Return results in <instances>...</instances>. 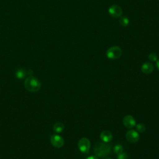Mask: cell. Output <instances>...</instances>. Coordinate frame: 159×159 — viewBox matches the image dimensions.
Returning a JSON list of instances; mask_svg holds the SVG:
<instances>
[{
    "instance_id": "obj_11",
    "label": "cell",
    "mask_w": 159,
    "mask_h": 159,
    "mask_svg": "<svg viewBox=\"0 0 159 159\" xmlns=\"http://www.w3.org/2000/svg\"><path fill=\"white\" fill-rule=\"evenodd\" d=\"M65 126L62 122H57L53 125V130L56 133H61L64 130Z\"/></svg>"
},
{
    "instance_id": "obj_8",
    "label": "cell",
    "mask_w": 159,
    "mask_h": 159,
    "mask_svg": "<svg viewBox=\"0 0 159 159\" xmlns=\"http://www.w3.org/2000/svg\"><path fill=\"white\" fill-rule=\"evenodd\" d=\"M122 122L124 125L127 129H132L136 125V121L134 117L131 115H126L124 117Z\"/></svg>"
},
{
    "instance_id": "obj_14",
    "label": "cell",
    "mask_w": 159,
    "mask_h": 159,
    "mask_svg": "<svg viewBox=\"0 0 159 159\" xmlns=\"http://www.w3.org/2000/svg\"><path fill=\"white\" fill-rule=\"evenodd\" d=\"M135 128L137 132H140V133H143L146 130V126L145 124H142V123H139L135 125Z\"/></svg>"
},
{
    "instance_id": "obj_15",
    "label": "cell",
    "mask_w": 159,
    "mask_h": 159,
    "mask_svg": "<svg viewBox=\"0 0 159 159\" xmlns=\"http://www.w3.org/2000/svg\"><path fill=\"white\" fill-rule=\"evenodd\" d=\"M113 151L116 154H120L122 152H123V147H122L121 145L120 144H117L116 145L114 148H113Z\"/></svg>"
},
{
    "instance_id": "obj_6",
    "label": "cell",
    "mask_w": 159,
    "mask_h": 159,
    "mask_svg": "<svg viewBox=\"0 0 159 159\" xmlns=\"http://www.w3.org/2000/svg\"><path fill=\"white\" fill-rule=\"evenodd\" d=\"M109 14L113 17H119L122 16V8L116 4H113L108 9Z\"/></svg>"
},
{
    "instance_id": "obj_12",
    "label": "cell",
    "mask_w": 159,
    "mask_h": 159,
    "mask_svg": "<svg viewBox=\"0 0 159 159\" xmlns=\"http://www.w3.org/2000/svg\"><path fill=\"white\" fill-rule=\"evenodd\" d=\"M27 75V72L24 70V69H22V68H19L18 69L16 73H15V75H16V77L19 79V80H22L24 79L25 76Z\"/></svg>"
},
{
    "instance_id": "obj_20",
    "label": "cell",
    "mask_w": 159,
    "mask_h": 159,
    "mask_svg": "<svg viewBox=\"0 0 159 159\" xmlns=\"http://www.w3.org/2000/svg\"><path fill=\"white\" fill-rule=\"evenodd\" d=\"M103 159H112V158H109V157H104Z\"/></svg>"
},
{
    "instance_id": "obj_16",
    "label": "cell",
    "mask_w": 159,
    "mask_h": 159,
    "mask_svg": "<svg viewBox=\"0 0 159 159\" xmlns=\"http://www.w3.org/2000/svg\"><path fill=\"white\" fill-rule=\"evenodd\" d=\"M148 59L151 61H156L158 60V57L157 53L152 52L148 55Z\"/></svg>"
},
{
    "instance_id": "obj_2",
    "label": "cell",
    "mask_w": 159,
    "mask_h": 159,
    "mask_svg": "<svg viewBox=\"0 0 159 159\" xmlns=\"http://www.w3.org/2000/svg\"><path fill=\"white\" fill-rule=\"evenodd\" d=\"M111 147L109 144L103 142H98L94 147V153L96 156L104 158L111 153Z\"/></svg>"
},
{
    "instance_id": "obj_19",
    "label": "cell",
    "mask_w": 159,
    "mask_h": 159,
    "mask_svg": "<svg viewBox=\"0 0 159 159\" xmlns=\"http://www.w3.org/2000/svg\"><path fill=\"white\" fill-rule=\"evenodd\" d=\"M156 61H157V62H156V66H157V68L159 70V59L157 60Z\"/></svg>"
},
{
    "instance_id": "obj_4",
    "label": "cell",
    "mask_w": 159,
    "mask_h": 159,
    "mask_svg": "<svg viewBox=\"0 0 159 159\" xmlns=\"http://www.w3.org/2000/svg\"><path fill=\"white\" fill-rule=\"evenodd\" d=\"M91 143L88 139L86 137H83L78 142V147L79 150L83 153H88L90 149Z\"/></svg>"
},
{
    "instance_id": "obj_3",
    "label": "cell",
    "mask_w": 159,
    "mask_h": 159,
    "mask_svg": "<svg viewBox=\"0 0 159 159\" xmlns=\"http://www.w3.org/2000/svg\"><path fill=\"white\" fill-rule=\"evenodd\" d=\"M122 55V50L118 46H112L106 51V57L111 60L119 58Z\"/></svg>"
},
{
    "instance_id": "obj_1",
    "label": "cell",
    "mask_w": 159,
    "mask_h": 159,
    "mask_svg": "<svg viewBox=\"0 0 159 159\" xmlns=\"http://www.w3.org/2000/svg\"><path fill=\"white\" fill-rule=\"evenodd\" d=\"M24 87L30 92H37L40 89L41 83L36 77L29 76L25 80Z\"/></svg>"
},
{
    "instance_id": "obj_7",
    "label": "cell",
    "mask_w": 159,
    "mask_h": 159,
    "mask_svg": "<svg viewBox=\"0 0 159 159\" xmlns=\"http://www.w3.org/2000/svg\"><path fill=\"white\" fill-rule=\"evenodd\" d=\"M126 139L130 143H136L139 140V134L135 130H129L126 132L125 134Z\"/></svg>"
},
{
    "instance_id": "obj_5",
    "label": "cell",
    "mask_w": 159,
    "mask_h": 159,
    "mask_svg": "<svg viewBox=\"0 0 159 159\" xmlns=\"http://www.w3.org/2000/svg\"><path fill=\"white\" fill-rule=\"evenodd\" d=\"M50 142L55 148H61L64 145L63 138L58 134H53L50 137Z\"/></svg>"
},
{
    "instance_id": "obj_13",
    "label": "cell",
    "mask_w": 159,
    "mask_h": 159,
    "mask_svg": "<svg viewBox=\"0 0 159 159\" xmlns=\"http://www.w3.org/2000/svg\"><path fill=\"white\" fill-rule=\"evenodd\" d=\"M119 24L123 27H127L129 24V19L125 16H122L119 19Z\"/></svg>"
},
{
    "instance_id": "obj_10",
    "label": "cell",
    "mask_w": 159,
    "mask_h": 159,
    "mask_svg": "<svg viewBox=\"0 0 159 159\" xmlns=\"http://www.w3.org/2000/svg\"><path fill=\"white\" fill-rule=\"evenodd\" d=\"M154 69L153 65L150 62H145L142 64L141 66V70L142 73L145 74H150L151 73Z\"/></svg>"
},
{
    "instance_id": "obj_17",
    "label": "cell",
    "mask_w": 159,
    "mask_h": 159,
    "mask_svg": "<svg viewBox=\"0 0 159 159\" xmlns=\"http://www.w3.org/2000/svg\"><path fill=\"white\" fill-rule=\"evenodd\" d=\"M128 158V155L126 153L122 152L121 153L119 154L117 158V159H127Z\"/></svg>"
},
{
    "instance_id": "obj_18",
    "label": "cell",
    "mask_w": 159,
    "mask_h": 159,
    "mask_svg": "<svg viewBox=\"0 0 159 159\" xmlns=\"http://www.w3.org/2000/svg\"><path fill=\"white\" fill-rule=\"evenodd\" d=\"M86 159H99L97 156H94V155H91L89 156L88 157H87Z\"/></svg>"
},
{
    "instance_id": "obj_9",
    "label": "cell",
    "mask_w": 159,
    "mask_h": 159,
    "mask_svg": "<svg viewBox=\"0 0 159 159\" xmlns=\"http://www.w3.org/2000/svg\"><path fill=\"white\" fill-rule=\"evenodd\" d=\"M100 139L102 142L108 143L112 140V134L109 130H103L100 134Z\"/></svg>"
}]
</instances>
